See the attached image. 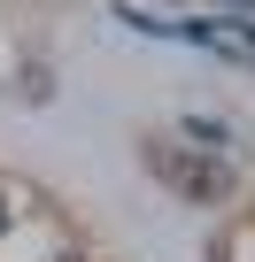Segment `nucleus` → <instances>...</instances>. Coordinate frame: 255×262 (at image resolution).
<instances>
[{
    "label": "nucleus",
    "mask_w": 255,
    "mask_h": 262,
    "mask_svg": "<svg viewBox=\"0 0 255 262\" xmlns=\"http://www.w3.org/2000/svg\"><path fill=\"white\" fill-rule=\"evenodd\" d=\"M147 162H155V178H170L186 201H224V193H232V170H224L217 155H178L170 139H147Z\"/></svg>",
    "instance_id": "f257e3e1"
},
{
    "label": "nucleus",
    "mask_w": 255,
    "mask_h": 262,
    "mask_svg": "<svg viewBox=\"0 0 255 262\" xmlns=\"http://www.w3.org/2000/svg\"><path fill=\"white\" fill-rule=\"evenodd\" d=\"M186 139H193L201 155H217V147H224V123H201V116H193V123H186Z\"/></svg>",
    "instance_id": "f03ea898"
},
{
    "label": "nucleus",
    "mask_w": 255,
    "mask_h": 262,
    "mask_svg": "<svg viewBox=\"0 0 255 262\" xmlns=\"http://www.w3.org/2000/svg\"><path fill=\"white\" fill-rule=\"evenodd\" d=\"M240 39L255 47V0H240Z\"/></svg>",
    "instance_id": "7ed1b4c3"
},
{
    "label": "nucleus",
    "mask_w": 255,
    "mask_h": 262,
    "mask_svg": "<svg viewBox=\"0 0 255 262\" xmlns=\"http://www.w3.org/2000/svg\"><path fill=\"white\" fill-rule=\"evenodd\" d=\"M62 262H77V254H62Z\"/></svg>",
    "instance_id": "20e7f679"
}]
</instances>
